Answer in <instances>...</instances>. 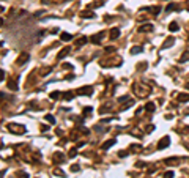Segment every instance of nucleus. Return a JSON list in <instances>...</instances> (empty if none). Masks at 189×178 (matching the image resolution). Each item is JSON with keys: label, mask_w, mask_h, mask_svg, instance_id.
I'll return each mask as SVG.
<instances>
[{"label": "nucleus", "mask_w": 189, "mask_h": 178, "mask_svg": "<svg viewBox=\"0 0 189 178\" xmlns=\"http://www.w3.org/2000/svg\"><path fill=\"white\" fill-rule=\"evenodd\" d=\"M18 178H28V173L27 172H21V173H18Z\"/></svg>", "instance_id": "obj_23"}, {"label": "nucleus", "mask_w": 189, "mask_h": 178, "mask_svg": "<svg viewBox=\"0 0 189 178\" xmlns=\"http://www.w3.org/2000/svg\"><path fill=\"white\" fill-rule=\"evenodd\" d=\"M63 96H65V99H71L72 98V93L71 92H66V93H63Z\"/></svg>", "instance_id": "obj_26"}, {"label": "nucleus", "mask_w": 189, "mask_h": 178, "mask_svg": "<svg viewBox=\"0 0 189 178\" xmlns=\"http://www.w3.org/2000/svg\"><path fill=\"white\" fill-rule=\"evenodd\" d=\"M169 30H170V32H178V30H180V25H178L177 22H172V24L169 25Z\"/></svg>", "instance_id": "obj_11"}, {"label": "nucleus", "mask_w": 189, "mask_h": 178, "mask_svg": "<svg viewBox=\"0 0 189 178\" xmlns=\"http://www.w3.org/2000/svg\"><path fill=\"white\" fill-rule=\"evenodd\" d=\"M173 43H175V40H173V38H169V40H167V41L164 43V44H162V49H165V47L172 46V44H173Z\"/></svg>", "instance_id": "obj_13"}, {"label": "nucleus", "mask_w": 189, "mask_h": 178, "mask_svg": "<svg viewBox=\"0 0 189 178\" xmlns=\"http://www.w3.org/2000/svg\"><path fill=\"white\" fill-rule=\"evenodd\" d=\"M8 87H10L11 90H18V84H16L14 80H8Z\"/></svg>", "instance_id": "obj_15"}, {"label": "nucleus", "mask_w": 189, "mask_h": 178, "mask_svg": "<svg viewBox=\"0 0 189 178\" xmlns=\"http://www.w3.org/2000/svg\"><path fill=\"white\" fill-rule=\"evenodd\" d=\"M188 60H189V52H186V54L181 57V62H188Z\"/></svg>", "instance_id": "obj_27"}, {"label": "nucleus", "mask_w": 189, "mask_h": 178, "mask_svg": "<svg viewBox=\"0 0 189 178\" xmlns=\"http://www.w3.org/2000/svg\"><path fill=\"white\" fill-rule=\"evenodd\" d=\"M153 30V27L150 24H147V27H140V32H151Z\"/></svg>", "instance_id": "obj_18"}, {"label": "nucleus", "mask_w": 189, "mask_h": 178, "mask_svg": "<svg viewBox=\"0 0 189 178\" xmlns=\"http://www.w3.org/2000/svg\"><path fill=\"white\" fill-rule=\"evenodd\" d=\"M76 154H77V150H71V153H70V158H74Z\"/></svg>", "instance_id": "obj_28"}, {"label": "nucleus", "mask_w": 189, "mask_h": 178, "mask_svg": "<svg viewBox=\"0 0 189 178\" xmlns=\"http://www.w3.org/2000/svg\"><path fill=\"white\" fill-rule=\"evenodd\" d=\"M80 16H82V17H87V19H92V17H94V13H92V11H82V13H80Z\"/></svg>", "instance_id": "obj_9"}, {"label": "nucleus", "mask_w": 189, "mask_h": 178, "mask_svg": "<svg viewBox=\"0 0 189 178\" xmlns=\"http://www.w3.org/2000/svg\"><path fill=\"white\" fill-rule=\"evenodd\" d=\"M46 120L49 121V123H55V118H54L52 115H46Z\"/></svg>", "instance_id": "obj_24"}, {"label": "nucleus", "mask_w": 189, "mask_h": 178, "mask_svg": "<svg viewBox=\"0 0 189 178\" xmlns=\"http://www.w3.org/2000/svg\"><path fill=\"white\" fill-rule=\"evenodd\" d=\"M54 158H55V161H60V162H62V161H63V159H65V156H63L62 153H57V154H55V156H54Z\"/></svg>", "instance_id": "obj_19"}, {"label": "nucleus", "mask_w": 189, "mask_h": 178, "mask_svg": "<svg viewBox=\"0 0 189 178\" xmlns=\"http://www.w3.org/2000/svg\"><path fill=\"white\" fill-rule=\"evenodd\" d=\"M8 129H10L11 132H19V134H24L25 132V128L22 126V125H10Z\"/></svg>", "instance_id": "obj_1"}, {"label": "nucleus", "mask_w": 189, "mask_h": 178, "mask_svg": "<svg viewBox=\"0 0 189 178\" xmlns=\"http://www.w3.org/2000/svg\"><path fill=\"white\" fill-rule=\"evenodd\" d=\"M28 60H30V55L27 54V52H24V54H21L18 57V65H24V63H27Z\"/></svg>", "instance_id": "obj_3"}, {"label": "nucleus", "mask_w": 189, "mask_h": 178, "mask_svg": "<svg viewBox=\"0 0 189 178\" xmlns=\"http://www.w3.org/2000/svg\"><path fill=\"white\" fill-rule=\"evenodd\" d=\"M118 36H120V28L114 27L112 30H110V40H117Z\"/></svg>", "instance_id": "obj_4"}, {"label": "nucleus", "mask_w": 189, "mask_h": 178, "mask_svg": "<svg viewBox=\"0 0 189 178\" xmlns=\"http://www.w3.org/2000/svg\"><path fill=\"white\" fill-rule=\"evenodd\" d=\"M85 43H87V38H84V36H82L80 40H77L76 44H77V46H82V44H85Z\"/></svg>", "instance_id": "obj_20"}, {"label": "nucleus", "mask_w": 189, "mask_h": 178, "mask_svg": "<svg viewBox=\"0 0 189 178\" xmlns=\"http://www.w3.org/2000/svg\"><path fill=\"white\" fill-rule=\"evenodd\" d=\"M84 112H85V114H90V112H92V107H85Z\"/></svg>", "instance_id": "obj_32"}, {"label": "nucleus", "mask_w": 189, "mask_h": 178, "mask_svg": "<svg viewBox=\"0 0 189 178\" xmlns=\"http://www.w3.org/2000/svg\"><path fill=\"white\" fill-rule=\"evenodd\" d=\"M169 145H170V139L169 137H162L161 140H159V144H158V150H164Z\"/></svg>", "instance_id": "obj_2"}, {"label": "nucleus", "mask_w": 189, "mask_h": 178, "mask_svg": "<svg viewBox=\"0 0 189 178\" xmlns=\"http://www.w3.org/2000/svg\"><path fill=\"white\" fill-rule=\"evenodd\" d=\"M50 98H52V99H58L60 98V93L58 92H52V93H50Z\"/></svg>", "instance_id": "obj_22"}, {"label": "nucleus", "mask_w": 189, "mask_h": 178, "mask_svg": "<svg viewBox=\"0 0 189 178\" xmlns=\"http://www.w3.org/2000/svg\"><path fill=\"white\" fill-rule=\"evenodd\" d=\"M77 93L79 95H92V88H90V87H84V88L77 90Z\"/></svg>", "instance_id": "obj_7"}, {"label": "nucleus", "mask_w": 189, "mask_h": 178, "mask_svg": "<svg viewBox=\"0 0 189 178\" xmlns=\"http://www.w3.org/2000/svg\"><path fill=\"white\" fill-rule=\"evenodd\" d=\"M186 87H188V88H189V84H188V85H186Z\"/></svg>", "instance_id": "obj_34"}, {"label": "nucleus", "mask_w": 189, "mask_h": 178, "mask_svg": "<svg viewBox=\"0 0 189 178\" xmlns=\"http://www.w3.org/2000/svg\"><path fill=\"white\" fill-rule=\"evenodd\" d=\"M115 139H110V140H107V142H104V144H102V150H107V148H110V147L112 145H115Z\"/></svg>", "instance_id": "obj_6"}, {"label": "nucleus", "mask_w": 189, "mask_h": 178, "mask_svg": "<svg viewBox=\"0 0 189 178\" xmlns=\"http://www.w3.org/2000/svg\"><path fill=\"white\" fill-rule=\"evenodd\" d=\"M118 156H120V158H126L128 153H126V151H121V153H118Z\"/></svg>", "instance_id": "obj_29"}, {"label": "nucleus", "mask_w": 189, "mask_h": 178, "mask_svg": "<svg viewBox=\"0 0 189 178\" xmlns=\"http://www.w3.org/2000/svg\"><path fill=\"white\" fill-rule=\"evenodd\" d=\"M147 11H153V14H159L161 8L159 6H150V8H147Z\"/></svg>", "instance_id": "obj_12"}, {"label": "nucleus", "mask_w": 189, "mask_h": 178, "mask_svg": "<svg viewBox=\"0 0 189 178\" xmlns=\"http://www.w3.org/2000/svg\"><path fill=\"white\" fill-rule=\"evenodd\" d=\"M79 169H80L79 166H72V167H71V170H72V172H79Z\"/></svg>", "instance_id": "obj_30"}, {"label": "nucleus", "mask_w": 189, "mask_h": 178, "mask_svg": "<svg viewBox=\"0 0 189 178\" xmlns=\"http://www.w3.org/2000/svg\"><path fill=\"white\" fill-rule=\"evenodd\" d=\"M140 52H142V47H140V46L131 47V54H140Z\"/></svg>", "instance_id": "obj_14"}, {"label": "nucleus", "mask_w": 189, "mask_h": 178, "mask_svg": "<svg viewBox=\"0 0 189 178\" xmlns=\"http://www.w3.org/2000/svg\"><path fill=\"white\" fill-rule=\"evenodd\" d=\"M70 52H71V49H70V47H65V49H62V52H60V54L57 55V58H58V60H62V58H65V57H66V55H68V54H70Z\"/></svg>", "instance_id": "obj_5"}, {"label": "nucleus", "mask_w": 189, "mask_h": 178, "mask_svg": "<svg viewBox=\"0 0 189 178\" xmlns=\"http://www.w3.org/2000/svg\"><path fill=\"white\" fill-rule=\"evenodd\" d=\"M60 36H62V41H71L72 40V35L71 33H66V32H63Z\"/></svg>", "instance_id": "obj_8"}, {"label": "nucleus", "mask_w": 189, "mask_h": 178, "mask_svg": "<svg viewBox=\"0 0 189 178\" xmlns=\"http://www.w3.org/2000/svg\"><path fill=\"white\" fill-rule=\"evenodd\" d=\"M164 178H173V172H172V170L170 172H165L164 173Z\"/></svg>", "instance_id": "obj_25"}, {"label": "nucleus", "mask_w": 189, "mask_h": 178, "mask_svg": "<svg viewBox=\"0 0 189 178\" xmlns=\"http://www.w3.org/2000/svg\"><path fill=\"white\" fill-rule=\"evenodd\" d=\"M128 98H129V96H121V98H120V102H124Z\"/></svg>", "instance_id": "obj_31"}, {"label": "nucleus", "mask_w": 189, "mask_h": 178, "mask_svg": "<svg viewBox=\"0 0 189 178\" xmlns=\"http://www.w3.org/2000/svg\"><path fill=\"white\" fill-rule=\"evenodd\" d=\"M62 2H68V0H62Z\"/></svg>", "instance_id": "obj_33"}, {"label": "nucleus", "mask_w": 189, "mask_h": 178, "mask_svg": "<svg viewBox=\"0 0 189 178\" xmlns=\"http://www.w3.org/2000/svg\"><path fill=\"white\" fill-rule=\"evenodd\" d=\"M145 110H148V112H153V110H154V104H153V102H148L147 106H145Z\"/></svg>", "instance_id": "obj_16"}, {"label": "nucleus", "mask_w": 189, "mask_h": 178, "mask_svg": "<svg viewBox=\"0 0 189 178\" xmlns=\"http://www.w3.org/2000/svg\"><path fill=\"white\" fill-rule=\"evenodd\" d=\"M177 8H178L177 5H173V3H170V5H169V6H167V8H165V10H167V11H173V10H177Z\"/></svg>", "instance_id": "obj_21"}, {"label": "nucleus", "mask_w": 189, "mask_h": 178, "mask_svg": "<svg viewBox=\"0 0 189 178\" xmlns=\"http://www.w3.org/2000/svg\"><path fill=\"white\" fill-rule=\"evenodd\" d=\"M180 101L181 102H186V101H189V95H180Z\"/></svg>", "instance_id": "obj_17"}, {"label": "nucleus", "mask_w": 189, "mask_h": 178, "mask_svg": "<svg viewBox=\"0 0 189 178\" xmlns=\"http://www.w3.org/2000/svg\"><path fill=\"white\" fill-rule=\"evenodd\" d=\"M101 36H104V33H102V32H101V33H98L96 36H93V38H92V41H93V43H96V44H99V43H101Z\"/></svg>", "instance_id": "obj_10"}]
</instances>
